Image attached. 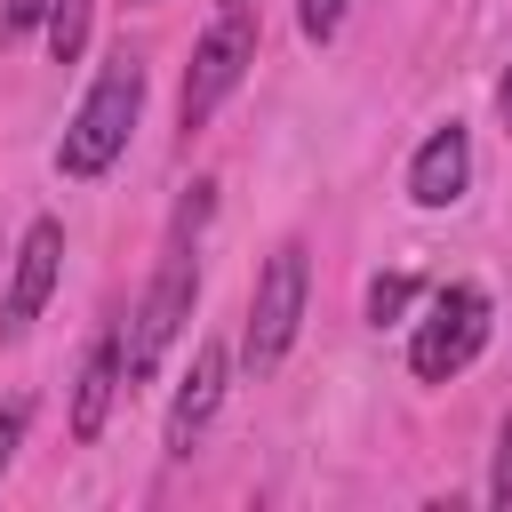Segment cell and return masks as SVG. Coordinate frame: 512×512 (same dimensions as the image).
<instances>
[{"label": "cell", "instance_id": "1", "mask_svg": "<svg viewBox=\"0 0 512 512\" xmlns=\"http://www.w3.org/2000/svg\"><path fill=\"white\" fill-rule=\"evenodd\" d=\"M136 112H144V64L120 48V56L96 72V88L80 96V112H72V128H64V144H56V168H64V176H104V168L128 152Z\"/></svg>", "mask_w": 512, "mask_h": 512}, {"label": "cell", "instance_id": "2", "mask_svg": "<svg viewBox=\"0 0 512 512\" xmlns=\"http://www.w3.org/2000/svg\"><path fill=\"white\" fill-rule=\"evenodd\" d=\"M248 64H256V16H248V0H232V8L208 24V40L192 48V64H184V88H176V120H184V136L208 128V112L240 88Z\"/></svg>", "mask_w": 512, "mask_h": 512}, {"label": "cell", "instance_id": "3", "mask_svg": "<svg viewBox=\"0 0 512 512\" xmlns=\"http://www.w3.org/2000/svg\"><path fill=\"white\" fill-rule=\"evenodd\" d=\"M192 296H200V272H192V248L176 240L168 264H160V280L144 288V304H136L128 328H120V368H128V384H144V376L160 368V352H168L176 328L192 320Z\"/></svg>", "mask_w": 512, "mask_h": 512}, {"label": "cell", "instance_id": "4", "mask_svg": "<svg viewBox=\"0 0 512 512\" xmlns=\"http://www.w3.org/2000/svg\"><path fill=\"white\" fill-rule=\"evenodd\" d=\"M304 288H312V264H304V240H280L256 272V296H248V368H272L288 344H296V320H304Z\"/></svg>", "mask_w": 512, "mask_h": 512}, {"label": "cell", "instance_id": "5", "mask_svg": "<svg viewBox=\"0 0 512 512\" xmlns=\"http://www.w3.org/2000/svg\"><path fill=\"white\" fill-rule=\"evenodd\" d=\"M480 344H488V296H480L472 280H448V288L432 296V312L416 320V336H408V368H416L424 384H448L456 368H472Z\"/></svg>", "mask_w": 512, "mask_h": 512}, {"label": "cell", "instance_id": "6", "mask_svg": "<svg viewBox=\"0 0 512 512\" xmlns=\"http://www.w3.org/2000/svg\"><path fill=\"white\" fill-rule=\"evenodd\" d=\"M56 272H64V224L56 216H32L24 240H16V280H8V312H0L8 336H24L40 320V304L56 296Z\"/></svg>", "mask_w": 512, "mask_h": 512}, {"label": "cell", "instance_id": "7", "mask_svg": "<svg viewBox=\"0 0 512 512\" xmlns=\"http://www.w3.org/2000/svg\"><path fill=\"white\" fill-rule=\"evenodd\" d=\"M464 184H472V136H464V120H448V128H432V136L416 144V160H408V200H416V208H448V200H464Z\"/></svg>", "mask_w": 512, "mask_h": 512}, {"label": "cell", "instance_id": "8", "mask_svg": "<svg viewBox=\"0 0 512 512\" xmlns=\"http://www.w3.org/2000/svg\"><path fill=\"white\" fill-rule=\"evenodd\" d=\"M224 376H232V352H224V344H200L192 368H184V384H176V400H168V456H192L200 424H208L216 400H224Z\"/></svg>", "mask_w": 512, "mask_h": 512}, {"label": "cell", "instance_id": "9", "mask_svg": "<svg viewBox=\"0 0 512 512\" xmlns=\"http://www.w3.org/2000/svg\"><path fill=\"white\" fill-rule=\"evenodd\" d=\"M120 384H128V368H120V336H96V344L80 352V376H72V440H96V432H104Z\"/></svg>", "mask_w": 512, "mask_h": 512}, {"label": "cell", "instance_id": "10", "mask_svg": "<svg viewBox=\"0 0 512 512\" xmlns=\"http://www.w3.org/2000/svg\"><path fill=\"white\" fill-rule=\"evenodd\" d=\"M88 16H96V0H56V8H48V56H56V64H72V56L88 48Z\"/></svg>", "mask_w": 512, "mask_h": 512}, {"label": "cell", "instance_id": "11", "mask_svg": "<svg viewBox=\"0 0 512 512\" xmlns=\"http://www.w3.org/2000/svg\"><path fill=\"white\" fill-rule=\"evenodd\" d=\"M408 304H416V280H408V272H376V280H368V320H376V328L400 320Z\"/></svg>", "mask_w": 512, "mask_h": 512}, {"label": "cell", "instance_id": "12", "mask_svg": "<svg viewBox=\"0 0 512 512\" xmlns=\"http://www.w3.org/2000/svg\"><path fill=\"white\" fill-rule=\"evenodd\" d=\"M488 504L512 512V416L496 424V464H488Z\"/></svg>", "mask_w": 512, "mask_h": 512}, {"label": "cell", "instance_id": "13", "mask_svg": "<svg viewBox=\"0 0 512 512\" xmlns=\"http://www.w3.org/2000/svg\"><path fill=\"white\" fill-rule=\"evenodd\" d=\"M24 424H32V416H24V400H0V472L16 464V448H24Z\"/></svg>", "mask_w": 512, "mask_h": 512}, {"label": "cell", "instance_id": "14", "mask_svg": "<svg viewBox=\"0 0 512 512\" xmlns=\"http://www.w3.org/2000/svg\"><path fill=\"white\" fill-rule=\"evenodd\" d=\"M48 8L56 0H0V32H32V24H48Z\"/></svg>", "mask_w": 512, "mask_h": 512}, {"label": "cell", "instance_id": "15", "mask_svg": "<svg viewBox=\"0 0 512 512\" xmlns=\"http://www.w3.org/2000/svg\"><path fill=\"white\" fill-rule=\"evenodd\" d=\"M344 8H352V0H304V32H312V40H328V32L344 24Z\"/></svg>", "mask_w": 512, "mask_h": 512}, {"label": "cell", "instance_id": "16", "mask_svg": "<svg viewBox=\"0 0 512 512\" xmlns=\"http://www.w3.org/2000/svg\"><path fill=\"white\" fill-rule=\"evenodd\" d=\"M496 112H504V128H512V72L496 80Z\"/></svg>", "mask_w": 512, "mask_h": 512}, {"label": "cell", "instance_id": "17", "mask_svg": "<svg viewBox=\"0 0 512 512\" xmlns=\"http://www.w3.org/2000/svg\"><path fill=\"white\" fill-rule=\"evenodd\" d=\"M224 8H232V0H224Z\"/></svg>", "mask_w": 512, "mask_h": 512}]
</instances>
